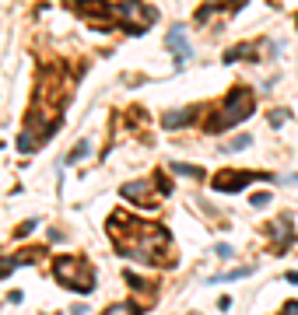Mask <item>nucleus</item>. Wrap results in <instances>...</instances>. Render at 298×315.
I'll list each match as a JSON object with an SVG mask.
<instances>
[{"instance_id": "1", "label": "nucleus", "mask_w": 298, "mask_h": 315, "mask_svg": "<svg viewBox=\"0 0 298 315\" xmlns=\"http://www.w3.org/2000/svg\"><path fill=\"white\" fill-rule=\"evenodd\" d=\"M253 109H256V99H253V91H249V88H235V91L225 99L221 112H214V116H211L207 130H211V133H225V130H232L235 123H242V119L249 116Z\"/></svg>"}, {"instance_id": "2", "label": "nucleus", "mask_w": 298, "mask_h": 315, "mask_svg": "<svg viewBox=\"0 0 298 315\" xmlns=\"http://www.w3.org/2000/svg\"><path fill=\"white\" fill-rule=\"evenodd\" d=\"M53 273L63 287H74V291H91L95 287V273H91V266L84 263V259H57L53 263Z\"/></svg>"}, {"instance_id": "3", "label": "nucleus", "mask_w": 298, "mask_h": 315, "mask_svg": "<svg viewBox=\"0 0 298 315\" xmlns=\"http://www.w3.org/2000/svg\"><path fill=\"white\" fill-rule=\"evenodd\" d=\"M116 14L123 18V28H126V32H134V35L147 32V28H151V21H155V11H151L147 4H140V0H123V4L116 7Z\"/></svg>"}, {"instance_id": "4", "label": "nucleus", "mask_w": 298, "mask_h": 315, "mask_svg": "<svg viewBox=\"0 0 298 315\" xmlns=\"http://www.w3.org/2000/svg\"><path fill=\"white\" fill-rule=\"evenodd\" d=\"M267 179H274V175H263V172H218L214 175V189L218 193H238L249 182H267Z\"/></svg>"}, {"instance_id": "5", "label": "nucleus", "mask_w": 298, "mask_h": 315, "mask_svg": "<svg viewBox=\"0 0 298 315\" xmlns=\"http://www.w3.org/2000/svg\"><path fill=\"white\" fill-rule=\"evenodd\" d=\"M165 46L172 49L176 63H186V60H190V39H186V25H172V32H169Z\"/></svg>"}, {"instance_id": "6", "label": "nucleus", "mask_w": 298, "mask_h": 315, "mask_svg": "<svg viewBox=\"0 0 298 315\" xmlns=\"http://www.w3.org/2000/svg\"><path fill=\"white\" fill-rule=\"evenodd\" d=\"M186 119H193V109H182V112H169V116H161V126L176 130V126H182Z\"/></svg>"}, {"instance_id": "7", "label": "nucleus", "mask_w": 298, "mask_h": 315, "mask_svg": "<svg viewBox=\"0 0 298 315\" xmlns=\"http://www.w3.org/2000/svg\"><path fill=\"white\" fill-rule=\"evenodd\" d=\"M172 172H179V175H190V179H203V168H197V165H182V161H176V165H172Z\"/></svg>"}, {"instance_id": "8", "label": "nucleus", "mask_w": 298, "mask_h": 315, "mask_svg": "<svg viewBox=\"0 0 298 315\" xmlns=\"http://www.w3.org/2000/svg\"><path fill=\"white\" fill-rule=\"evenodd\" d=\"M88 154V140H78V147L67 154V165H74V161H81V158Z\"/></svg>"}, {"instance_id": "9", "label": "nucleus", "mask_w": 298, "mask_h": 315, "mask_svg": "<svg viewBox=\"0 0 298 315\" xmlns=\"http://www.w3.org/2000/svg\"><path fill=\"white\" fill-rule=\"evenodd\" d=\"M249 273H253V266H238V270H232V273L214 277V284H218V280H238V277H249Z\"/></svg>"}, {"instance_id": "10", "label": "nucleus", "mask_w": 298, "mask_h": 315, "mask_svg": "<svg viewBox=\"0 0 298 315\" xmlns=\"http://www.w3.org/2000/svg\"><path fill=\"white\" fill-rule=\"evenodd\" d=\"M249 144H253V137H249V133H238V137L232 140V147H228V151H242V147H249Z\"/></svg>"}, {"instance_id": "11", "label": "nucleus", "mask_w": 298, "mask_h": 315, "mask_svg": "<svg viewBox=\"0 0 298 315\" xmlns=\"http://www.w3.org/2000/svg\"><path fill=\"white\" fill-rule=\"evenodd\" d=\"M14 266H18V259H0V277H7Z\"/></svg>"}, {"instance_id": "12", "label": "nucleus", "mask_w": 298, "mask_h": 315, "mask_svg": "<svg viewBox=\"0 0 298 315\" xmlns=\"http://www.w3.org/2000/svg\"><path fill=\"white\" fill-rule=\"evenodd\" d=\"M281 315H298V301H288V305L281 308Z\"/></svg>"}, {"instance_id": "13", "label": "nucleus", "mask_w": 298, "mask_h": 315, "mask_svg": "<svg viewBox=\"0 0 298 315\" xmlns=\"http://www.w3.org/2000/svg\"><path fill=\"white\" fill-rule=\"evenodd\" d=\"M267 200H270L267 193H256V196H253V207H267Z\"/></svg>"}, {"instance_id": "14", "label": "nucleus", "mask_w": 298, "mask_h": 315, "mask_svg": "<svg viewBox=\"0 0 298 315\" xmlns=\"http://www.w3.org/2000/svg\"><path fill=\"white\" fill-rule=\"evenodd\" d=\"M288 284H298V273H295V270H291V273H288Z\"/></svg>"}]
</instances>
